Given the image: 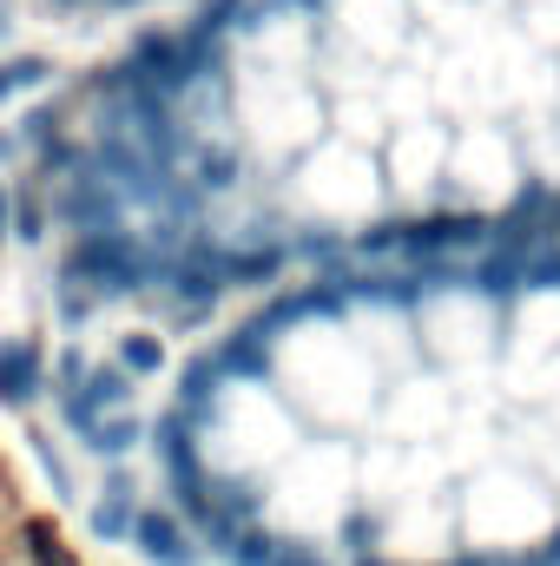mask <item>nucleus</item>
Returning <instances> with one entry per match:
<instances>
[{
    "label": "nucleus",
    "instance_id": "obj_1",
    "mask_svg": "<svg viewBox=\"0 0 560 566\" xmlns=\"http://www.w3.org/2000/svg\"><path fill=\"white\" fill-rule=\"evenodd\" d=\"M66 271L218 296L560 231V0H185L40 133Z\"/></svg>",
    "mask_w": 560,
    "mask_h": 566
},
{
    "label": "nucleus",
    "instance_id": "obj_2",
    "mask_svg": "<svg viewBox=\"0 0 560 566\" xmlns=\"http://www.w3.org/2000/svg\"><path fill=\"white\" fill-rule=\"evenodd\" d=\"M33 7H60V13H172L185 0H33Z\"/></svg>",
    "mask_w": 560,
    "mask_h": 566
}]
</instances>
